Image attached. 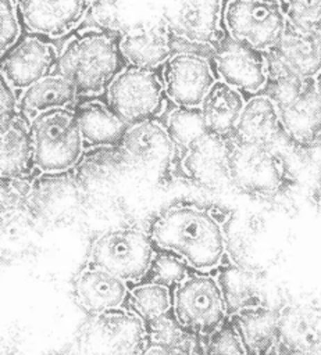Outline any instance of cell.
Segmentation results:
<instances>
[{
  "mask_svg": "<svg viewBox=\"0 0 321 355\" xmlns=\"http://www.w3.org/2000/svg\"><path fill=\"white\" fill-rule=\"evenodd\" d=\"M150 240L201 272L221 263L227 245L218 220L207 209L189 205L171 207L161 212L151 225Z\"/></svg>",
  "mask_w": 321,
  "mask_h": 355,
  "instance_id": "obj_1",
  "label": "cell"
},
{
  "mask_svg": "<svg viewBox=\"0 0 321 355\" xmlns=\"http://www.w3.org/2000/svg\"><path fill=\"white\" fill-rule=\"evenodd\" d=\"M120 50L114 39L103 32L74 37L58 55L56 73L67 78L78 94L94 96L107 90L120 73Z\"/></svg>",
  "mask_w": 321,
  "mask_h": 355,
  "instance_id": "obj_2",
  "label": "cell"
},
{
  "mask_svg": "<svg viewBox=\"0 0 321 355\" xmlns=\"http://www.w3.org/2000/svg\"><path fill=\"white\" fill-rule=\"evenodd\" d=\"M33 165L44 173L72 168L82 154V136L75 112L57 108L29 119Z\"/></svg>",
  "mask_w": 321,
  "mask_h": 355,
  "instance_id": "obj_3",
  "label": "cell"
},
{
  "mask_svg": "<svg viewBox=\"0 0 321 355\" xmlns=\"http://www.w3.org/2000/svg\"><path fill=\"white\" fill-rule=\"evenodd\" d=\"M227 141L232 186L256 197H272L286 187V166L272 147L242 143L232 136Z\"/></svg>",
  "mask_w": 321,
  "mask_h": 355,
  "instance_id": "obj_4",
  "label": "cell"
},
{
  "mask_svg": "<svg viewBox=\"0 0 321 355\" xmlns=\"http://www.w3.org/2000/svg\"><path fill=\"white\" fill-rule=\"evenodd\" d=\"M153 258L150 236L136 227L104 232L93 241L89 254L92 266L107 270L125 283L143 279Z\"/></svg>",
  "mask_w": 321,
  "mask_h": 355,
  "instance_id": "obj_5",
  "label": "cell"
},
{
  "mask_svg": "<svg viewBox=\"0 0 321 355\" xmlns=\"http://www.w3.org/2000/svg\"><path fill=\"white\" fill-rule=\"evenodd\" d=\"M79 344L85 355H142L147 348L145 322L125 308L89 316Z\"/></svg>",
  "mask_w": 321,
  "mask_h": 355,
  "instance_id": "obj_6",
  "label": "cell"
},
{
  "mask_svg": "<svg viewBox=\"0 0 321 355\" xmlns=\"http://www.w3.org/2000/svg\"><path fill=\"white\" fill-rule=\"evenodd\" d=\"M172 312L197 337L208 336L228 319L218 283L208 275H189L175 287Z\"/></svg>",
  "mask_w": 321,
  "mask_h": 355,
  "instance_id": "obj_7",
  "label": "cell"
},
{
  "mask_svg": "<svg viewBox=\"0 0 321 355\" xmlns=\"http://www.w3.org/2000/svg\"><path fill=\"white\" fill-rule=\"evenodd\" d=\"M224 21L229 36L260 53L275 47L286 29L278 1H231L225 4Z\"/></svg>",
  "mask_w": 321,
  "mask_h": 355,
  "instance_id": "obj_8",
  "label": "cell"
},
{
  "mask_svg": "<svg viewBox=\"0 0 321 355\" xmlns=\"http://www.w3.org/2000/svg\"><path fill=\"white\" fill-rule=\"evenodd\" d=\"M163 92L154 71L128 67L107 87L108 107L125 123L151 119L163 105Z\"/></svg>",
  "mask_w": 321,
  "mask_h": 355,
  "instance_id": "obj_9",
  "label": "cell"
},
{
  "mask_svg": "<svg viewBox=\"0 0 321 355\" xmlns=\"http://www.w3.org/2000/svg\"><path fill=\"white\" fill-rule=\"evenodd\" d=\"M215 69L224 83L238 92L258 94L267 82L264 53L233 39L228 33L213 47Z\"/></svg>",
  "mask_w": 321,
  "mask_h": 355,
  "instance_id": "obj_10",
  "label": "cell"
},
{
  "mask_svg": "<svg viewBox=\"0 0 321 355\" xmlns=\"http://www.w3.org/2000/svg\"><path fill=\"white\" fill-rule=\"evenodd\" d=\"M164 92L178 107H200L215 83V75L207 57L195 53L172 54L163 71Z\"/></svg>",
  "mask_w": 321,
  "mask_h": 355,
  "instance_id": "obj_11",
  "label": "cell"
},
{
  "mask_svg": "<svg viewBox=\"0 0 321 355\" xmlns=\"http://www.w3.org/2000/svg\"><path fill=\"white\" fill-rule=\"evenodd\" d=\"M182 169L192 183L206 190H218L232 186L227 137L206 133L193 141L183 150Z\"/></svg>",
  "mask_w": 321,
  "mask_h": 355,
  "instance_id": "obj_12",
  "label": "cell"
},
{
  "mask_svg": "<svg viewBox=\"0 0 321 355\" xmlns=\"http://www.w3.org/2000/svg\"><path fill=\"white\" fill-rule=\"evenodd\" d=\"M277 355H321V309L286 305L279 311Z\"/></svg>",
  "mask_w": 321,
  "mask_h": 355,
  "instance_id": "obj_13",
  "label": "cell"
},
{
  "mask_svg": "<svg viewBox=\"0 0 321 355\" xmlns=\"http://www.w3.org/2000/svg\"><path fill=\"white\" fill-rule=\"evenodd\" d=\"M221 18L220 1H185L165 12L164 24L168 33L175 37L214 47L224 35L220 26Z\"/></svg>",
  "mask_w": 321,
  "mask_h": 355,
  "instance_id": "obj_14",
  "label": "cell"
},
{
  "mask_svg": "<svg viewBox=\"0 0 321 355\" xmlns=\"http://www.w3.org/2000/svg\"><path fill=\"white\" fill-rule=\"evenodd\" d=\"M57 60L58 54L54 46L28 36L1 58L0 69L13 89L25 90L42 78L51 75Z\"/></svg>",
  "mask_w": 321,
  "mask_h": 355,
  "instance_id": "obj_15",
  "label": "cell"
},
{
  "mask_svg": "<svg viewBox=\"0 0 321 355\" xmlns=\"http://www.w3.org/2000/svg\"><path fill=\"white\" fill-rule=\"evenodd\" d=\"M283 135L302 147L321 146V97L310 79L304 90L278 108Z\"/></svg>",
  "mask_w": 321,
  "mask_h": 355,
  "instance_id": "obj_16",
  "label": "cell"
},
{
  "mask_svg": "<svg viewBox=\"0 0 321 355\" xmlns=\"http://www.w3.org/2000/svg\"><path fill=\"white\" fill-rule=\"evenodd\" d=\"M126 283L96 266L85 268L74 280V297L89 316L121 308L126 300Z\"/></svg>",
  "mask_w": 321,
  "mask_h": 355,
  "instance_id": "obj_17",
  "label": "cell"
},
{
  "mask_svg": "<svg viewBox=\"0 0 321 355\" xmlns=\"http://www.w3.org/2000/svg\"><path fill=\"white\" fill-rule=\"evenodd\" d=\"M86 1H21L17 3L26 28L35 33L60 37L71 32L85 17Z\"/></svg>",
  "mask_w": 321,
  "mask_h": 355,
  "instance_id": "obj_18",
  "label": "cell"
},
{
  "mask_svg": "<svg viewBox=\"0 0 321 355\" xmlns=\"http://www.w3.org/2000/svg\"><path fill=\"white\" fill-rule=\"evenodd\" d=\"M120 144L128 159L146 166L165 165L175 153L165 126L153 119L129 123Z\"/></svg>",
  "mask_w": 321,
  "mask_h": 355,
  "instance_id": "obj_19",
  "label": "cell"
},
{
  "mask_svg": "<svg viewBox=\"0 0 321 355\" xmlns=\"http://www.w3.org/2000/svg\"><path fill=\"white\" fill-rule=\"evenodd\" d=\"M32 168L29 122L17 112L0 116V179H25Z\"/></svg>",
  "mask_w": 321,
  "mask_h": 355,
  "instance_id": "obj_20",
  "label": "cell"
},
{
  "mask_svg": "<svg viewBox=\"0 0 321 355\" xmlns=\"http://www.w3.org/2000/svg\"><path fill=\"white\" fill-rule=\"evenodd\" d=\"M271 51L296 76L315 79L321 72V35L303 31L286 22V29Z\"/></svg>",
  "mask_w": 321,
  "mask_h": 355,
  "instance_id": "obj_21",
  "label": "cell"
},
{
  "mask_svg": "<svg viewBox=\"0 0 321 355\" xmlns=\"http://www.w3.org/2000/svg\"><path fill=\"white\" fill-rule=\"evenodd\" d=\"M120 54L131 67L151 69L172 55L165 24L128 31L118 43Z\"/></svg>",
  "mask_w": 321,
  "mask_h": 355,
  "instance_id": "obj_22",
  "label": "cell"
},
{
  "mask_svg": "<svg viewBox=\"0 0 321 355\" xmlns=\"http://www.w3.org/2000/svg\"><path fill=\"white\" fill-rule=\"evenodd\" d=\"M281 133L283 132L277 107L267 96L256 94L245 103L231 136L242 143L271 147Z\"/></svg>",
  "mask_w": 321,
  "mask_h": 355,
  "instance_id": "obj_23",
  "label": "cell"
},
{
  "mask_svg": "<svg viewBox=\"0 0 321 355\" xmlns=\"http://www.w3.org/2000/svg\"><path fill=\"white\" fill-rule=\"evenodd\" d=\"M279 311L268 306H253L229 316L247 355H268L275 348Z\"/></svg>",
  "mask_w": 321,
  "mask_h": 355,
  "instance_id": "obj_24",
  "label": "cell"
},
{
  "mask_svg": "<svg viewBox=\"0 0 321 355\" xmlns=\"http://www.w3.org/2000/svg\"><path fill=\"white\" fill-rule=\"evenodd\" d=\"M245 103L240 92L222 80H215L199 107L207 132L221 137L231 136Z\"/></svg>",
  "mask_w": 321,
  "mask_h": 355,
  "instance_id": "obj_25",
  "label": "cell"
},
{
  "mask_svg": "<svg viewBox=\"0 0 321 355\" xmlns=\"http://www.w3.org/2000/svg\"><path fill=\"white\" fill-rule=\"evenodd\" d=\"M82 140L90 146H117L125 133L126 123L99 100H90L75 111Z\"/></svg>",
  "mask_w": 321,
  "mask_h": 355,
  "instance_id": "obj_26",
  "label": "cell"
},
{
  "mask_svg": "<svg viewBox=\"0 0 321 355\" xmlns=\"http://www.w3.org/2000/svg\"><path fill=\"white\" fill-rule=\"evenodd\" d=\"M76 96L75 86L67 78L58 73H51L22 92L19 110L32 119L35 115L44 111L67 108L74 103Z\"/></svg>",
  "mask_w": 321,
  "mask_h": 355,
  "instance_id": "obj_27",
  "label": "cell"
},
{
  "mask_svg": "<svg viewBox=\"0 0 321 355\" xmlns=\"http://www.w3.org/2000/svg\"><path fill=\"white\" fill-rule=\"evenodd\" d=\"M217 283L225 304L227 318L242 309L261 305L257 275L242 266L227 265L217 276Z\"/></svg>",
  "mask_w": 321,
  "mask_h": 355,
  "instance_id": "obj_28",
  "label": "cell"
},
{
  "mask_svg": "<svg viewBox=\"0 0 321 355\" xmlns=\"http://www.w3.org/2000/svg\"><path fill=\"white\" fill-rule=\"evenodd\" d=\"M147 347H161L167 349L197 354L200 340L196 334L185 329L174 316L172 309L153 320L145 323Z\"/></svg>",
  "mask_w": 321,
  "mask_h": 355,
  "instance_id": "obj_29",
  "label": "cell"
},
{
  "mask_svg": "<svg viewBox=\"0 0 321 355\" xmlns=\"http://www.w3.org/2000/svg\"><path fill=\"white\" fill-rule=\"evenodd\" d=\"M124 304L126 311L146 323L172 309V295L168 287L146 282L128 291Z\"/></svg>",
  "mask_w": 321,
  "mask_h": 355,
  "instance_id": "obj_30",
  "label": "cell"
},
{
  "mask_svg": "<svg viewBox=\"0 0 321 355\" xmlns=\"http://www.w3.org/2000/svg\"><path fill=\"white\" fill-rule=\"evenodd\" d=\"M165 130L175 148L181 147L182 150H186L193 141L208 133L199 107H176L167 118Z\"/></svg>",
  "mask_w": 321,
  "mask_h": 355,
  "instance_id": "obj_31",
  "label": "cell"
},
{
  "mask_svg": "<svg viewBox=\"0 0 321 355\" xmlns=\"http://www.w3.org/2000/svg\"><path fill=\"white\" fill-rule=\"evenodd\" d=\"M146 276H149L147 283H156L170 288L171 286L176 287L189 276V273L186 262L178 255L158 254L154 255Z\"/></svg>",
  "mask_w": 321,
  "mask_h": 355,
  "instance_id": "obj_32",
  "label": "cell"
},
{
  "mask_svg": "<svg viewBox=\"0 0 321 355\" xmlns=\"http://www.w3.org/2000/svg\"><path fill=\"white\" fill-rule=\"evenodd\" d=\"M200 344L203 355H247L229 319L213 333L203 337Z\"/></svg>",
  "mask_w": 321,
  "mask_h": 355,
  "instance_id": "obj_33",
  "label": "cell"
},
{
  "mask_svg": "<svg viewBox=\"0 0 321 355\" xmlns=\"http://www.w3.org/2000/svg\"><path fill=\"white\" fill-rule=\"evenodd\" d=\"M286 22L303 31H318L321 25V1L282 3Z\"/></svg>",
  "mask_w": 321,
  "mask_h": 355,
  "instance_id": "obj_34",
  "label": "cell"
},
{
  "mask_svg": "<svg viewBox=\"0 0 321 355\" xmlns=\"http://www.w3.org/2000/svg\"><path fill=\"white\" fill-rule=\"evenodd\" d=\"M19 32L17 3L0 0V60L17 44Z\"/></svg>",
  "mask_w": 321,
  "mask_h": 355,
  "instance_id": "obj_35",
  "label": "cell"
},
{
  "mask_svg": "<svg viewBox=\"0 0 321 355\" xmlns=\"http://www.w3.org/2000/svg\"><path fill=\"white\" fill-rule=\"evenodd\" d=\"M31 190L26 179H0V215L18 211L29 198Z\"/></svg>",
  "mask_w": 321,
  "mask_h": 355,
  "instance_id": "obj_36",
  "label": "cell"
},
{
  "mask_svg": "<svg viewBox=\"0 0 321 355\" xmlns=\"http://www.w3.org/2000/svg\"><path fill=\"white\" fill-rule=\"evenodd\" d=\"M17 98L14 89L10 86L4 73L0 69V116L15 114Z\"/></svg>",
  "mask_w": 321,
  "mask_h": 355,
  "instance_id": "obj_37",
  "label": "cell"
},
{
  "mask_svg": "<svg viewBox=\"0 0 321 355\" xmlns=\"http://www.w3.org/2000/svg\"><path fill=\"white\" fill-rule=\"evenodd\" d=\"M142 355H195V354H186L182 351L167 349V348H161V347H147Z\"/></svg>",
  "mask_w": 321,
  "mask_h": 355,
  "instance_id": "obj_38",
  "label": "cell"
},
{
  "mask_svg": "<svg viewBox=\"0 0 321 355\" xmlns=\"http://www.w3.org/2000/svg\"><path fill=\"white\" fill-rule=\"evenodd\" d=\"M314 85H315V90H317V93L320 94V97H321V72L315 76V79H314Z\"/></svg>",
  "mask_w": 321,
  "mask_h": 355,
  "instance_id": "obj_39",
  "label": "cell"
},
{
  "mask_svg": "<svg viewBox=\"0 0 321 355\" xmlns=\"http://www.w3.org/2000/svg\"><path fill=\"white\" fill-rule=\"evenodd\" d=\"M318 32H320V35H321V25H320V29H318Z\"/></svg>",
  "mask_w": 321,
  "mask_h": 355,
  "instance_id": "obj_40",
  "label": "cell"
}]
</instances>
